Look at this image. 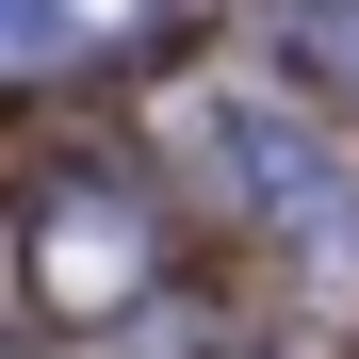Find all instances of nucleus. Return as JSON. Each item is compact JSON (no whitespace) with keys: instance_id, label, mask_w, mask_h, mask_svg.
<instances>
[{"instance_id":"f257e3e1","label":"nucleus","mask_w":359,"mask_h":359,"mask_svg":"<svg viewBox=\"0 0 359 359\" xmlns=\"http://www.w3.org/2000/svg\"><path fill=\"white\" fill-rule=\"evenodd\" d=\"M147 278H163V212L131 196V180H66V196H33V294H49L66 327H114Z\"/></svg>"},{"instance_id":"39448f33","label":"nucleus","mask_w":359,"mask_h":359,"mask_svg":"<svg viewBox=\"0 0 359 359\" xmlns=\"http://www.w3.org/2000/svg\"><path fill=\"white\" fill-rule=\"evenodd\" d=\"M278 359H343V343H278Z\"/></svg>"},{"instance_id":"7ed1b4c3","label":"nucleus","mask_w":359,"mask_h":359,"mask_svg":"<svg viewBox=\"0 0 359 359\" xmlns=\"http://www.w3.org/2000/svg\"><path fill=\"white\" fill-rule=\"evenodd\" d=\"M49 49H82V33L49 17V0H0V66H49Z\"/></svg>"},{"instance_id":"f03ea898","label":"nucleus","mask_w":359,"mask_h":359,"mask_svg":"<svg viewBox=\"0 0 359 359\" xmlns=\"http://www.w3.org/2000/svg\"><path fill=\"white\" fill-rule=\"evenodd\" d=\"M212 163L245 180V212L278 229L294 262H359V180L294 131V114H262V98H212Z\"/></svg>"},{"instance_id":"20e7f679","label":"nucleus","mask_w":359,"mask_h":359,"mask_svg":"<svg viewBox=\"0 0 359 359\" xmlns=\"http://www.w3.org/2000/svg\"><path fill=\"white\" fill-rule=\"evenodd\" d=\"M49 17H66V33H114V17H131V0H49Z\"/></svg>"}]
</instances>
